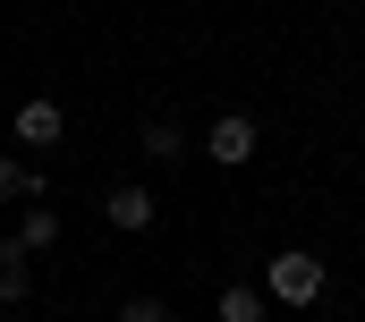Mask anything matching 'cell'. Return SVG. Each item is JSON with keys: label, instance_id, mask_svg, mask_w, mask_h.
Listing matches in <instances>:
<instances>
[{"label": "cell", "instance_id": "1", "mask_svg": "<svg viewBox=\"0 0 365 322\" xmlns=\"http://www.w3.org/2000/svg\"><path fill=\"white\" fill-rule=\"evenodd\" d=\"M264 297H272V306H314V297H323V254H306V246L272 254V280H264Z\"/></svg>", "mask_w": 365, "mask_h": 322}, {"label": "cell", "instance_id": "2", "mask_svg": "<svg viewBox=\"0 0 365 322\" xmlns=\"http://www.w3.org/2000/svg\"><path fill=\"white\" fill-rule=\"evenodd\" d=\"M255 145H264V128H255L247 110H221V119H204V161L238 170V161H255Z\"/></svg>", "mask_w": 365, "mask_h": 322}, {"label": "cell", "instance_id": "3", "mask_svg": "<svg viewBox=\"0 0 365 322\" xmlns=\"http://www.w3.org/2000/svg\"><path fill=\"white\" fill-rule=\"evenodd\" d=\"M68 136V110L51 102V93H34V102H17V145H34V153H51Z\"/></svg>", "mask_w": 365, "mask_h": 322}, {"label": "cell", "instance_id": "4", "mask_svg": "<svg viewBox=\"0 0 365 322\" xmlns=\"http://www.w3.org/2000/svg\"><path fill=\"white\" fill-rule=\"evenodd\" d=\"M102 221H110V229H153V187H136V178L110 187V195H102Z\"/></svg>", "mask_w": 365, "mask_h": 322}, {"label": "cell", "instance_id": "5", "mask_svg": "<svg viewBox=\"0 0 365 322\" xmlns=\"http://www.w3.org/2000/svg\"><path fill=\"white\" fill-rule=\"evenodd\" d=\"M212 322H272V297L247 289V280H230V289L212 297Z\"/></svg>", "mask_w": 365, "mask_h": 322}, {"label": "cell", "instance_id": "6", "mask_svg": "<svg viewBox=\"0 0 365 322\" xmlns=\"http://www.w3.org/2000/svg\"><path fill=\"white\" fill-rule=\"evenodd\" d=\"M17 246H26V254H43V246H60V212H51L43 195L26 204V221H17Z\"/></svg>", "mask_w": 365, "mask_h": 322}, {"label": "cell", "instance_id": "7", "mask_svg": "<svg viewBox=\"0 0 365 322\" xmlns=\"http://www.w3.org/2000/svg\"><path fill=\"white\" fill-rule=\"evenodd\" d=\"M43 187H51L43 170H26V161H9V153H0V204H34Z\"/></svg>", "mask_w": 365, "mask_h": 322}, {"label": "cell", "instance_id": "8", "mask_svg": "<svg viewBox=\"0 0 365 322\" xmlns=\"http://www.w3.org/2000/svg\"><path fill=\"white\" fill-rule=\"evenodd\" d=\"M26 289H34V280H26V246L0 238V306H26Z\"/></svg>", "mask_w": 365, "mask_h": 322}, {"label": "cell", "instance_id": "9", "mask_svg": "<svg viewBox=\"0 0 365 322\" xmlns=\"http://www.w3.org/2000/svg\"><path fill=\"white\" fill-rule=\"evenodd\" d=\"M145 153H153V161H179L187 153V128H179V119H145Z\"/></svg>", "mask_w": 365, "mask_h": 322}, {"label": "cell", "instance_id": "10", "mask_svg": "<svg viewBox=\"0 0 365 322\" xmlns=\"http://www.w3.org/2000/svg\"><path fill=\"white\" fill-rule=\"evenodd\" d=\"M119 322H170V306H162V297H128V306H119Z\"/></svg>", "mask_w": 365, "mask_h": 322}]
</instances>
